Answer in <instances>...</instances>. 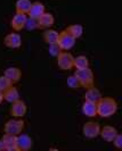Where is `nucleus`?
Segmentation results:
<instances>
[{
    "label": "nucleus",
    "mask_w": 122,
    "mask_h": 151,
    "mask_svg": "<svg viewBox=\"0 0 122 151\" xmlns=\"http://www.w3.org/2000/svg\"><path fill=\"white\" fill-rule=\"evenodd\" d=\"M96 105H97V115L103 118H108L113 116L118 110V102L113 98L102 97Z\"/></svg>",
    "instance_id": "obj_1"
},
{
    "label": "nucleus",
    "mask_w": 122,
    "mask_h": 151,
    "mask_svg": "<svg viewBox=\"0 0 122 151\" xmlns=\"http://www.w3.org/2000/svg\"><path fill=\"white\" fill-rule=\"evenodd\" d=\"M74 75L78 78L80 85H82L86 89L94 85V74H92V70L89 67L78 68L76 73H74Z\"/></svg>",
    "instance_id": "obj_2"
},
{
    "label": "nucleus",
    "mask_w": 122,
    "mask_h": 151,
    "mask_svg": "<svg viewBox=\"0 0 122 151\" xmlns=\"http://www.w3.org/2000/svg\"><path fill=\"white\" fill-rule=\"evenodd\" d=\"M24 129V122L22 118H12L6 122L5 124V133L13 134V135H18L22 133Z\"/></svg>",
    "instance_id": "obj_3"
},
{
    "label": "nucleus",
    "mask_w": 122,
    "mask_h": 151,
    "mask_svg": "<svg viewBox=\"0 0 122 151\" xmlns=\"http://www.w3.org/2000/svg\"><path fill=\"white\" fill-rule=\"evenodd\" d=\"M57 45L61 47L62 50L68 51V50L72 49V48L74 47V45H76V39L70 34L69 31L64 30V31H62V32H60Z\"/></svg>",
    "instance_id": "obj_4"
},
{
    "label": "nucleus",
    "mask_w": 122,
    "mask_h": 151,
    "mask_svg": "<svg viewBox=\"0 0 122 151\" xmlns=\"http://www.w3.org/2000/svg\"><path fill=\"white\" fill-rule=\"evenodd\" d=\"M57 65L58 67L63 69V70H69L73 67V60H74V57L71 55L70 52L66 51H62L57 57Z\"/></svg>",
    "instance_id": "obj_5"
},
{
    "label": "nucleus",
    "mask_w": 122,
    "mask_h": 151,
    "mask_svg": "<svg viewBox=\"0 0 122 151\" xmlns=\"http://www.w3.org/2000/svg\"><path fill=\"white\" fill-rule=\"evenodd\" d=\"M99 132H100V126L96 122H88L82 127V133H84V137H87V139L97 137L99 135Z\"/></svg>",
    "instance_id": "obj_6"
},
{
    "label": "nucleus",
    "mask_w": 122,
    "mask_h": 151,
    "mask_svg": "<svg viewBox=\"0 0 122 151\" xmlns=\"http://www.w3.org/2000/svg\"><path fill=\"white\" fill-rule=\"evenodd\" d=\"M26 110H28V108H26L25 102L20 99L15 102H13L12 107H10V114L15 118H23L26 114Z\"/></svg>",
    "instance_id": "obj_7"
},
{
    "label": "nucleus",
    "mask_w": 122,
    "mask_h": 151,
    "mask_svg": "<svg viewBox=\"0 0 122 151\" xmlns=\"http://www.w3.org/2000/svg\"><path fill=\"white\" fill-rule=\"evenodd\" d=\"M4 43L7 48L18 49L22 45V38L18 33H9L4 39Z\"/></svg>",
    "instance_id": "obj_8"
},
{
    "label": "nucleus",
    "mask_w": 122,
    "mask_h": 151,
    "mask_svg": "<svg viewBox=\"0 0 122 151\" xmlns=\"http://www.w3.org/2000/svg\"><path fill=\"white\" fill-rule=\"evenodd\" d=\"M32 144L33 141L29 135L26 134H18L16 135V147H17V150H30L32 148Z\"/></svg>",
    "instance_id": "obj_9"
},
{
    "label": "nucleus",
    "mask_w": 122,
    "mask_h": 151,
    "mask_svg": "<svg viewBox=\"0 0 122 151\" xmlns=\"http://www.w3.org/2000/svg\"><path fill=\"white\" fill-rule=\"evenodd\" d=\"M28 15L22 14V13H16L15 16L10 21V26L12 29L15 31H21L25 27V22H26Z\"/></svg>",
    "instance_id": "obj_10"
},
{
    "label": "nucleus",
    "mask_w": 122,
    "mask_h": 151,
    "mask_svg": "<svg viewBox=\"0 0 122 151\" xmlns=\"http://www.w3.org/2000/svg\"><path fill=\"white\" fill-rule=\"evenodd\" d=\"M54 22H55V18L54 16L50 14V13H44L42 15L38 18V23H39V29H50L54 25Z\"/></svg>",
    "instance_id": "obj_11"
},
{
    "label": "nucleus",
    "mask_w": 122,
    "mask_h": 151,
    "mask_svg": "<svg viewBox=\"0 0 122 151\" xmlns=\"http://www.w3.org/2000/svg\"><path fill=\"white\" fill-rule=\"evenodd\" d=\"M45 12L46 10H45L44 4L40 2V1H34L31 5V8L30 10H29V13H28V15H29V17H33V18H37L38 19L39 17L42 15Z\"/></svg>",
    "instance_id": "obj_12"
},
{
    "label": "nucleus",
    "mask_w": 122,
    "mask_h": 151,
    "mask_svg": "<svg viewBox=\"0 0 122 151\" xmlns=\"http://www.w3.org/2000/svg\"><path fill=\"white\" fill-rule=\"evenodd\" d=\"M82 114L87 117H95L97 116V105L96 102H92V101H88V100H84V105H82Z\"/></svg>",
    "instance_id": "obj_13"
},
{
    "label": "nucleus",
    "mask_w": 122,
    "mask_h": 151,
    "mask_svg": "<svg viewBox=\"0 0 122 151\" xmlns=\"http://www.w3.org/2000/svg\"><path fill=\"white\" fill-rule=\"evenodd\" d=\"M4 75L6 76V77H7L8 80H9L13 84L17 83V82L21 80V70H20L17 67L12 66V67H8V68L5 69Z\"/></svg>",
    "instance_id": "obj_14"
},
{
    "label": "nucleus",
    "mask_w": 122,
    "mask_h": 151,
    "mask_svg": "<svg viewBox=\"0 0 122 151\" xmlns=\"http://www.w3.org/2000/svg\"><path fill=\"white\" fill-rule=\"evenodd\" d=\"M118 134V131L113 126H104L103 129H100L99 135L102 136L103 140H105L107 142H112V140Z\"/></svg>",
    "instance_id": "obj_15"
},
{
    "label": "nucleus",
    "mask_w": 122,
    "mask_h": 151,
    "mask_svg": "<svg viewBox=\"0 0 122 151\" xmlns=\"http://www.w3.org/2000/svg\"><path fill=\"white\" fill-rule=\"evenodd\" d=\"M1 141H2V143H4L5 150H8V151L17 150V147H16V135L6 133L5 135L2 136Z\"/></svg>",
    "instance_id": "obj_16"
},
{
    "label": "nucleus",
    "mask_w": 122,
    "mask_h": 151,
    "mask_svg": "<svg viewBox=\"0 0 122 151\" xmlns=\"http://www.w3.org/2000/svg\"><path fill=\"white\" fill-rule=\"evenodd\" d=\"M102 98V93L100 91L95 88L94 85L88 88L87 91H86V94H84V100H88V101H92V102H98L99 99Z\"/></svg>",
    "instance_id": "obj_17"
},
{
    "label": "nucleus",
    "mask_w": 122,
    "mask_h": 151,
    "mask_svg": "<svg viewBox=\"0 0 122 151\" xmlns=\"http://www.w3.org/2000/svg\"><path fill=\"white\" fill-rule=\"evenodd\" d=\"M20 99V92L15 86H9L7 90L4 92V100H6L9 104H13Z\"/></svg>",
    "instance_id": "obj_18"
},
{
    "label": "nucleus",
    "mask_w": 122,
    "mask_h": 151,
    "mask_svg": "<svg viewBox=\"0 0 122 151\" xmlns=\"http://www.w3.org/2000/svg\"><path fill=\"white\" fill-rule=\"evenodd\" d=\"M58 35L60 33L56 30H52V29H46L44 32V40L47 45H53V43H57L58 41Z\"/></svg>",
    "instance_id": "obj_19"
},
{
    "label": "nucleus",
    "mask_w": 122,
    "mask_h": 151,
    "mask_svg": "<svg viewBox=\"0 0 122 151\" xmlns=\"http://www.w3.org/2000/svg\"><path fill=\"white\" fill-rule=\"evenodd\" d=\"M31 0H17L15 4V9L16 13H22V14H26L29 13L31 8Z\"/></svg>",
    "instance_id": "obj_20"
},
{
    "label": "nucleus",
    "mask_w": 122,
    "mask_h": 151,
    "mask_svg": "<svg viewBox=\"0 0 122 151\" xmlns=\"http://www.w3.org/2000/svg\"><path fill=\"white\" fill-rule=\"evenodd\" d=\"M68 31L70 32V34L76 39H79L82 37L84 34V26L80 25V24H73V25H70L68 27Z\"/></svg>",
    "instance_id": "obj_21"
},
{
    "label": "nucleus",
    "mask_w": 122,
    "mask_h": 151,
    "mask_svg": "<svg viewBox=\"0 0 122 151\" xmlns=\"http://www.w3.org/2000/svg\"><path fill=\"white\" fill-rule=\"evenodd\" d=\"M73 67H76V69L78 68H86L89 67V59L86 57V56H78L74 58L73 60Z\"/></svg>",
    "instance_id": "obj_22"
},
{
    "label": "nucleus",
    "mask_w": 122,
    "mask_h": 151,
    "mask_svg": "<svg viewBox=\"0 0 122 151\" xmlns=\"http://www.w3.org/2000/svg\"><path fill=\"white\" fill-rule=\"evenodd\" d=\"M25 29L29 31H34L39 29V23L37 18H33V17H29L26 18V22H25Z\"/></svg>",
    "instance_id": "obj_23"
},
{
    "label": "nucleus",
    "mask_w": 122,
    "mask_h": 151,
    "mask_svg": "<svg viewBox=\"0 0 122 151\" xmlns=\"http://www.w3.org/2000/svg\"><path fill=\"white\" fill-rule=\"evenodd\" d=\"M13 83L8 80L7 77L5 75H1L0 76V91L1 92H5V91L7 90L9 86H12Z\"/></svg>",
    "instance_id": "obj_24"
},
{
    "label": "nucleus",
    "mask_w": 122,
    "mask_h": 151,
    "mask_svg": "<svg viewBox=\"0 0 122 151\" xmlns=\"http://www.w3.org/2000/svg\"><path fill=\"white\" fill-rule=\"evenodd\" d=\"M48 51H49V55L52 57H57L60 53L62 52L61 47L57 45V43H53V45H48Z\"/></svg>",
    "instance_id": "obj_25"
},
{
    "label": "nucleus",
    "mask_w": 122,
    "mask_h": 151,
    "mask_svg": "<svg viewBox=\"0 0 122 151\" xmlns=\"http://www.w3.org/2000/svg\"><path fill=\"white\" fill-rule=\"evenodd\" d=\"M66 84H68V86L71 88V89H78V88L80 86V83H79V81H78V78L76 77L74 74L68 77Z\"/></svg>",
    "instance_id": "obj_26"
},
{
    "label": "nucleus",
    "mask_w": 122,
    "mask_h": 151,
    "mask_svg": "<svg viewBox=\"0 0 122 151\" xmlns=\"http://www.w3.org/2000/svg\"><path fill=\"white\" fill-rule=\"evenodd\" d=\"M112 142H113V145H114L116 149H122V136L121 134H116L115 137L112 140Z\"/></svg>",
    "instance_id": "obj_27"
},
{
    "label": "nucleus",
    "mask_w": 122,
    "mask_h": 151,
    "mask_svg": "<svg viewBox=\"0 0 122 151\" xmlns=\"http://www.w3.org/2000/svg\"><path fill=\"white\" fill-rule=\"evenodd\" d=\"M4 101V92H1L0 91V105H1V102Z\"/></svg>",
    "instance_id": "obj_28"
},
{
    "label": "nucleus",
    "mask_w": 122,
    "mask_h": 151,
    "mask_svg": "<svg viewBox=\"0 0 122 151\" xmlns=\"http://www.w3.org/2000/svg\"><path fill=\"white\" fill-rule=\"evenodd\" d=\"M1 150H5V148H4V143H2V141L0 140V151Z\"/></svg>",
    "instance_id": "obj_29"
}]
</instances>
